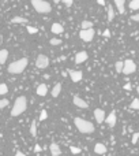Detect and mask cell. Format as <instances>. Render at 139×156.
<instances>
[{"mask_svg": "<svg viewBox=\"0 0 139 156\" xmlns=\"http://www.w3.org/2000/svg\"><path fill=\"white\" fill-rule=\"evenodd\" d=\"M74 123H75L78 132L82 133V134H90V133L94 132V125L89 120L83 119V118H75Z\"/></svg>", "mask_w": 139, "mask_h": 156, "instance_id": "6da1fadb", "label": "cell"}, {"mask_svg": "<svg viewBox=\"0 0 139 156\" xmlns=\"http://www.w3.org/2000/svg\"><path fill=\"white\" fill-rule=\"evenodd\" d=\"M28 64H29L28 58H22V59H18L15 62H12L7 67V71L10 74H20L25 68L28 67Z\"/></svg>", "mask_w": 139, "mask_h": 156, "instance_id": "7a4b0ae2", "label": "cell"}, {"mask_svg": "<svg viewBox=\"0 0 139 156\" xmlns=\"http://www.w3.org/2000/svg\"><path fill=\"white\" fill-rule=\"evenodd\" d=\"M28 108V99L25 96H19L14 103V107L11 110V116H19L22 112L26 111Z\"/></svg>", "mask_w": 139, "mask_h": 156, "instance_id": "3957f363", "label": "cell"}, {"mask_svg": "<svg viewBox=\"0 0 139 156\" xmlns=\"http://www.w3.org/2000/svg\"><path fill=\"white\" fill-rule=\"evenodd\" d=\"M30 3L38 14H49L52 11L51 4L45 0H30Z\"/></svg>", "mask_w": 139, "mask_h": 156, "instance_id": "277c9868", "label": "cell"}, {"mask_svg": "<svg viewBox=\"0 0 139 156\" xmlns=\"http://www.w3.org/2000/svg\"><path fill=\"white\" fill-rule=\"evenodd\" d=\"M94 29L93 28H89V29H82L79 32V37L82 38L83 41H86V43H90V41L94 38Z\"/></svg>", "mask_w": 139, "mask_h": 156, "instance_id": "5b68a950", "label": "cell"}, {"mask_svg": "<svg viewBox=\"0 0 139 156\" xmlns=\"http://www.w3.org/2000/svg\"><path fill=\"white\" fill-rule=\"evenodd\" d=\"M136 71V64L134 60L131 59H127L124 60V67H123V74H126V76H130V74H132V73Z\"/></svg>", "mask_w": 139, "mask_h": 156, "instance_id": "8992f818", "label": "cell"}, {"mask_svg": "<svg viewBox=\"0 0 139 156\" xmlns=\"http://www.w3.org/2000/svg\"><path fill=\"white\" fill-rule=\"evenodd\" d=\"M36 66H37V68H40V70L47 68L48 66H49V58H48L47 55H44V53H40L36 59Z\"/></svg>", "mask_w": 139, "mask_h": 156, "instance_id": "52a82bcc", "label": "cell"}, {"mask_svg": "<svg viewBox=\"0 0 139 156\" xmlns=\"http://www.w3.org/2000/svg\"><path fill=\"white\" fill-rule=\"evenodd\" d=\"M68 76H70L72 82H79L83 78V73L79 71V70H68Z\"/></svg>", "mask_w": 139, "mask_h": 156, "instance_id": "ba28073f", "label": "cell"}, {"mask_svg": "<svg viewBox=\"0 0 139 156\" xmlns=\"http://www.w3.org/2000/svg\"><path fill=\"white\" fill-rule=\"evenodd\" d=\"M94 118L98 123L105 122V118H107V116H105V111H104L102 108H95L94 110Z\"/></svg>", "mask_w": 139, "mask_h": 156, "instance_id": "9c48e42d", "label": "cell"}, {"mask_svg": "<svg viewBox=\"0 0 139 156\" xmlns=\"http://www.w3.org/2000/svg\"><path fill=\"white\" fill-rule=\"evenodd\" d=\"M87 58H89V55H87V52H86V51L78 52V53L75 55V63L76 64L83 63V62H86V60H87Z\"/></svg>", "mask_w": 139, "mask_h": 156, "instance_id": "30bf717a", "label": "cell"}, {"mask_svg": "<svg viewBox=\"0 0 139 156\" xmlns=\"http://www.w3.org/2000/svg\"><path fill=\"white\" fill-rule=\"evenodd\" d=\"M72 101H74V104H75L76 107H79V108H87L89 107L87 101H85L83 99H80L79 96H74Z\"/></svg>", "mask_w": 139, "mask_h": 156, "instance_id": "8fae6325", "label": "cell"}, {"mask_svg": "<svg viewBox=\"0 0 139 156\" xmlns=\"http://www.w3.org/2000/svg\"><path fill=\"white\" fill-rule=\"evenodd\" d=\"M105 123H107L109 128H115V125H116V112H111V114L105 118Z\"/></svg>", "mask_w": 139, "mask_h": 156, "instance_id": "7c38bea8", "label": "cell"}, {"mask_svg": "<svg viewBox=\"0 0 139 156\" xmlns=\"http://www.w3.org/2000/svg\"><path fill=\"white\" fill-rule=\"evenodd\" d=\"M49 151H51V155L52 156H59L61 155V149H60V147L56 142H53V144L49 145Z\"/></svg>", "mask_w": 139, "mask_h": 156, "instance_id": "4fadbf2b", "label": "cell"}, {"mask_svg": "<svg viewBox=\"0 0 139 156\" xmlns=\"http://www.w3.org/2000/svg\"><path fill=\"white\" fill-rule=\"evenodd\" d=\"M115 1V6L117 8V11L120 14H124L126 12V8H124V4H126V0H113Z\"/></svg>", "mask_w": 139, "mask_h": 156, "instance_id": "5bb4252c", "label": "cell"}, {"mask_svg": "<svg viewBox=\"0 0 139 156\" xmlns=\"http://www.w3.org/2000/svg\"><path fill=\"white\" fill-rule=\"evenodd\" d=\"M51 30L52 33H55V34H60V33H63L64 32V28H63V25H60V24H53L51 26Z\"/></svg>", "mask_w": 139, "mask_h": 156, "instance_id": "9a60e30c", "label": "cell"}, {"mask_svg": "<svg viewBox=\"0 0 139 156\" xmlns=\"http://www.w3.org/2000/svg\"><path fill=\"white\" fill-rule=\"evenodd\" d=\"M94 152L95 153H107V147L102 144V142H97V144L94 145Z\"/></svg>", "mask_w": 139, "mask_h": 156, "instance_id": "2e32d148", "label": "cell"}, {"mask_svg": "<svg viewBox=\"0 0 139 156\" xmlns=\"http://www.w3.org/2000/svg\"><path fill=\"white\" fill-rule=\"evenodd\" d=\"M48 93V86L45 84H40L37 86V95L38 96H45Z\"/></svg>", "mask_w": 139, "mask_h": 156, "instance_id": "e0dca14e", "label": "cell"}, {"mask_svg": "<svg viewBox=\"0 0 139 156\" xmlns=\"http://www.w3.org/2000/svg\"><path fill=\"white\" fill-rule=\"evenodd\" d=\"M60 92H61V84H60V82H57V84L53 86V89H52V96L57 97L60 95Z\"/></svg>", "mask_w": 139, "mask_h": 156, "instance_id": "ac0fdd59", "label": "cell"}, {"mask_svg": "<svg viewBox=\"0 0 139 156\" xmlns=\"http://www.w3.org/2000/svg\"><path fill=\"white\" fill-rule=\"evenodd\" d=\"M107 12H108V21L112 22V21L115 19V10H113V7H112V6H108Z\"/></svg>", "mask_w": 139, "mask_h": 156, "instance_id": "d6986e66", "label": "cell"}, {"mask_svg": "<svg viewBox=\"0 0 139 156\" xmlns=\"http://www.w3.org/2000/svg\"><path fill=\"white\" fill-rule=\"evenodd\" d=\"M29 21L26 19V18H23V16H14L11 19V24H28Z\"/></svg>", "mask_w": 139, "mask_h": 156, "instance_id": "ffe728a7", "label": "cell"}, {"mask_svg": "<svg viewBox=\"0 0 139 156\" xmlns=\"http://www.w3.org/2000/svg\"><path fill=\"white\" fill-rule=\"evenodd\" d=\"M8 58V51L7 49H1L0 51V64H4Z\"/></svg>", "mask_w": 139, "mask_h": 156, "instance_id": "44dd1931", "label": "cell"}, {"mask_svg": "<svg viewBox=\"0 0 139 156\" xmlns=\"http://www.w3.org/2000/svg\"><path fill=\"white\" fill-rule=\"evenodd\" d=\"M30 134H32L33 137L37 136V122L36 120H33L32 125H30Z\"/></svg>", "mask_w": 139, "mask_h": 156, "instance_id": "7402d4cb", "label": "cell"}, {"mask_svg": "<svg viewBox=\"0 0 139 156\" xmlns=\"http://www.w3.org/2000/svg\"><path fill=\"white\" fill-rule=\"evenodd\" d=\"M123 67H124V62H121V60H117L115 63V68L117 73H123Z\"/></svg>", "mask_w": 139, "mask_h": 156, "instance_id": "603a6c76", "label": "cell"}, {"mask_svg": "<svg viewBox=\"0 0 139 156\" xmlns=\"http://www.w3.org/2000/svg\"><path fill=\"white\" fill-rule=\"evenodd\" d=\"M128 6H130V10L136 11V10H139V0H131V3L128 4Z\"/></svg>", "mask_w": 139, "mask_h": 156, "instance_id": "cb8c5ba5", "label": "cell"}, {"mask_svg": "<svg viewBox=\"0 0 139 156\" xmlns=\"http://www.w3.org/2000/svg\"><path fill=\"white\" fill-rule=\"evenodd\" d=\"M26 30H28L29 34H36V33H38V29L34 28V26H30V25H26Z\"/></svg>", "mask_w": 139, "mask_h": 156, "instance_id": "d4e9b609", "label": "cell"}, {"mask_svg": "<svg viewBox=\"0 0 139 156\" xmlns=\"http://www.w3.org/2000/svg\"><path fill=\"white\" fill-rule=\"evenodd\" d=\"M80 26H82V29L93 28V22H90V21H83V22L80 24Z\"/></svg>", "mask_w": 139, "mask_h": 156, "instance_id": "484cf974", "label": "cell"}, {"mask_svg": "<svg viewBox=\"0 0 139 156\" xmlns=\"http://www.w3.org/2000/svg\"><path fill=\"white\" fill-rule=\"evenodd\" d=\"M70 151H71V153H74V155H78V153L82 152V149L78 148V147H74V145H71V147H70Z\"/></svg>", "mask_w": 139, "mask_h": 156, "instance_id": "4316f807", "label": "cell"}, {"mask_svg": "<svg viewBox=\"0 0 139 156\" xmlns=\"http://www.w3.org/2000/svg\"><path fill=\"white\" fill-rule=\"evenodd\" d=\"M8 92V86L6 84H1L0 85V95H6Z\"/></svg>", "mask_w": 139, "mask_h": 156, "instance_id": "83f0119b", "label": "cell"}, {"mask_svg": "<svg viewBox=\"0 0 139 156\" xmlns=\"http://www.w3.org/2000/svg\"><path fill=\"white\" fill-rule=\"evenodd\" d=\"M131 108L132 110H139V99H134V100H132Z\"/></svg>", "mask_w": 139, "mask_h": 156, "instance_id": "f1b7e54d", "label": "cell"}, {"mask_svg": "<svg viewBox=\"0 0 139 156\" xmlns=\"http://www.w3.org/2000/svg\"><path fill=\"white\" fill-rule=\"evenodd\" d=\"M8 104H10V101H8L7 99H1V100H0V108L3 110V108H6V107H7Z\"/></svg>", "mask_w": 139, "mask_h": 156, "instance_id": "f546056e", "label": "cell"}, {"mask_svg": "<svg viewBox=\"0 0 139 156\" xmlns=\"http://www.w3.org/2000/svg\"><path fill=\"white\" fill-rule=\"evenodd\" d=\"M49 43H51V45H60L61 44V40L60 38H51Z\"/></svg>", "mask_w": 139, "mask_h": 156, "instance_id": "4dcf8cb0", "label": "cell"}, {"mask_svg": "<svg viewBox=\"0 0 139 156\" xmlns=\"http://www.w3.org/2000/svg\"><path fill=\"white\" fill-rule=\"evenodd\" d=\"M48 118V112L45 111V110H42L41 111V114H40V120H45Z\"/></svg>", "mask_w": 139, "mask_h": 156, "instance_id": "1f68e13d", "label": "cell"}, {"mask_svg": "<svg viewBox=\"0 0 139 156\" xmlns=\"http://www.w3.org/2000/svg\"><path fill=\"white\" fill-rule=\"evenodd\" d=\"M132 144H136V142H138L139 141V133H134V134H132Z\"/></svg>", "mask_w": 139, "mask_h": 156, "instance_id": "d6a6232c", "label": "cell"}, {"mask_svg": "<svg viewBox=\"0 0 139 156\" xmlns=\"http://www.w3.org/2000/svg\"><path fill=\"white\" fill-rule=\"evenodd\" d=\"M61 1H63V4L66 7H71L72 3H74V0H61Z\"/></svg>", "mask_w": 139, "mask_h": 156, "instance_id": "836d02e7", "label": "cell"}, {"mask_svg": "<svg viewBox=\"0 0 139 156\" xmlns=\"http://www.w3.org/2000/svg\"><path fill=\"white\" fill-rule=\"evenodd\" d=\"M102 36L105 37V38H108V37L111 36V32H109V29H105V30H104V33H102Z\"/></svg>", "mask_w": 139, "mask_h": 156, "instance_id": "e575fe53", "label": "cell"}, {"mask_svg": "<svg viewBox=\"0 0 139 156\" xmlns=\"http://www.w3.org/2000/svg\"><path fill=\"white\" fill-rule=\"evenodd\" d=\"M131 21H135V22H139V14H135V15L131 16Z\"/></svg>", "mask_w": 139, "mask_h": 156, "instance_id": "d590c367", "label": "cell"}, {"mask_svg": "<svg viewBox=\"0 0 139 156\" xmlns=\"http://www.w3.org/2000/svg\"><path fill=\"white\" fill-rule=\"evenodd\" d=\"M41 149H42V148H41L40 145H36V148H34V152H41Z\"/></svg>", "mask_w": 139, "mask_h": 156, "instance_id": "8d00e7d4", "label": "cell"}, {"mask_svg": "<svg viewBox=\"0 0 139 156\" xmlns=\"http://www.w3.org/2000/svg\"><path fill=\"white\" fill-rule=\"evenodd\" d=\"M124 89H126V90H130V89H131V84H126L124 85Z\"/></svg>", "mask_w": 139, "mask_h": 156, "instance_id": "74e56055", "label": "cell"}, {"mask_svg": "<svg viewBox=\"0 0 139 156\" xmlns=\"http://www.w3.org/2000/svg\"><path fill=\"white\" fill-rule=\"evenodd\" d=\"M97 3H98L99 6H105V0H97Z\"/></svg>", "mask_w": 139, "mask_h": 156, "instance_id": "f35d334b", "label": "cell"}, {"mask_svg": "<svg viewBox=\"0 0 139 156\" xmlns=\"http://www.w3.org/2000/svg\"><path fill=\"white\" fill-rule=\"evenodd\" d=\"M15 156H25V153H23V152H20V151H16Z\"/></svg>", "mask_w": 139, "mask_h": 156, "instance_id": "ab89813d", "label": "cell"}, {"mask_svg": "<svg viewBox=\"0 0 139 156\" xmlns=\"http://www.w3.org/2000/svg\"><path fill=\"white\" fill-rule=\"evenodd\" d=\"M53 1H55V3H60V1H61V0H53Z\"/></svg>", "mask_w": 139, "mask_h": 156, "instance_id": "60d3db41", "label": "cell"}, {"mask_svg": "<svg viewBox=\"0 0 139 156\" xmlns=\"http://www.w3.org/2000/svg\"><path fill=\"white\" fill-rule=\"evenodd\" d=\"M136 90H138V95H139V86H138V88H136Z\"/></svg>", "mask_w": 139, "mask_h": 156, "instance_id": "b9f144b4", "label": "cell"}]
</instances>
